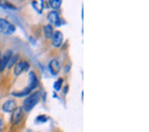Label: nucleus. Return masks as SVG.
<instances>
[{
  "label": "nucleus",
  "mask_w": 149,
  "mask_h": 132,
  "mask_svg": "<svg viewBox=\"0 0 149 132\" xmlns=\"http://www.w3.org/2000/svg\"><path fill=\"white\" fill-rule=\"evenodd\" d=\"M19 58V54H14V55L13 54V56H12L10 60H9V64H8V67H7V68L9 69L11 68H13V66H15V64H17V62L18 61Z\"/></svg>",
  "instance_id": "nucleus-14"
},
{
  "label": "nucleus",
  "mask_w": 149,
  "mask_h": 132,
  "mask_svg": "<svg viewBox=\"0 0 149 132\" xmlns=\"http://www.w3.org/2000/svg\"><path fill=\"white\" fill-rule=\"evenodd\" d=\"M11 122L13 126H18L22 121L24 116V110L22 107H17L16 109L11 113Z\"/></svg>",
  "instance_id": "nucleus-4"
},
{
  "label": "nucleus",
  "mask_w": 149,
  "mask_h": 132,
  "mask_svg": "<svg viewBox=\"0 0 149 132\" xmlns=\"http://www.w3.org/2000/svg\"><path fill=\"white\" fill-rule=\"evenodd\" d=\"M29 69L30 64L27 61H19L14 66L13 73L15 76H19L23 72H27Z\"/></svg>",
  "instance_id": "nucleus-5"
},
{
  "label": "nucleus",
  "mask_w": 149,
  "mask_h": 132,
  "mask_svg": "<svg viewBox=\"0 0 149 132\" xmlns=\"http://www.w3.org/2000/svg\"><path fill=\"white\" fill-rule=\"evenodd\" d=\"M38 85V80L35 72L31 71L29 73V84L27 88L32 92L33 90L37 88Z\"/></svg>",
  "instance_id": "nucleus-10"
},
{
  "label": "nucleus",
  "mask_w": 149,
  "mask_h": 132,
  "mask_svg": "<svg viewBox=\"0 0 149 132\" xmlns=\"http://www.w3.org/2000/svg\"><path fill=\"white\" fill-rule=\"evenodd\" d=\"M48 69L49 73L53 76H56L60 73L61 66L59 61L56 59H51L48 64Z\"/></svg>",
  "instance_id": "nucleus-6"
},
{
  "label": "nucleus",
  "mask_w": 149,
  "mask_h": 132,
  "mask_svg": "<svg viewBox=\"0 0 149 132\" xmlns=\"http://www.w3.org/2000/svg\"><path fill=\"white\" fill-rule=\"evenodd\" d=\"M70 68H71L70 64H67L65 67V69H64V71H65L66 73H68V72L70 71Z\"/></svg>",
  "instance_id": "nucleus-19"
},
{
  "label": "nucleus",
  "mask_w": 149,
  "mask_h": 132,
  "mask_svg": "<svg viewBox=\"0 0 149 132\" xmlns=\"http://www.w3.org/2000/svg\"><path fill=\"white\" fill-rule=\"evenodd\" d=\"M43 32H44V35L45 38L47 40H50L54 33L53 26L50 25V24H47V25H45L44 26Z\"/></svg>",
  "instance_id": "nucleus-12"
},
{
  "label": "nucleus",
  "mask_w": 149,
  "mask_h": 132,
  "mask_svg": "<svg viewBox=\"0 0 149 132\" xmlns=\"http://www.w3.org/2000/svg\"><path fill=\"white\" fill-rule=\"evenodd\" d=\"M69 91V86L68 85H66L64 86V87L63 88V93L64 94H66Z\"/></svg>",
  "instance_id": "nucleus-18"
},
{
  "label": "nucleus",
  "mask_w": 149,
  "mask_h": 132,
  "mask_svg": "<svg viewBox=\"0 0 149 132\" xmlns=\"http://www.w3.org/2000/svg\"><path fill=\"white\" fill-rule=\"evenodd\" d=\"M47 19L49 24L53 25L57 28L61 27V25H64V20L59 17V14L56 11H51L48 13L47 16Z\"/></svg>",
  "instance_id": "nucleus-3"
},
{
  "label": "nucleus",
  "mask_w": 149,
  "mask_h": 132,
  "mask_svg": "<svg viewBox=\"0 0 149 132\" xmlns=\"http://www.w3.org/2000/svg\"><path fill=\"white\" fill-rule=\"evenodd\" d=\"M62 4V1L61 0H49V4L50 8L53 9L54 11L61 8Z\"/></svg>",
  "instance_id": "nucleus-13"
},
{
  "label": "nucleus",
  "mask_w": 149,
  "mask_h": 132,
  "mask_svg": "<svg viewBox=\"0 0 149 132\" xmlns=\"http://www.w3.org/2000/svg\"><path fill=\"white\" fill-rule=\"evenodd\" d=\"M42 94L40 91H37L34 93H31V94L29 95L25 100H24L23 104V109L24 112H29L31 110L33 109L36 105H37L38 102H40V99H41Z\"/></svg>",
  "instance_id": "nucleus-1"
},
{
  "label": "nucleus",
  "mask_w": 149,
  "mask_h": 132,
  "mask_svg": "<svg viewBox=\"0 0 149 132\" xmlns=\"http://www.w3.org/2000/svg\"><path fill=\"white\" fill-rule=\"evenodd\" d=\"M52 45L54 47L58 48L62 45L64 40V35L60 30H56L54 32L53 35L51 38Z\"/></svg>",
  "instance_id": "nucleus-8"
},
{
  "label": "nucleus",
  "mask_w": 149,
  "mask_h": 132,
  "mask_svg": "<svg viewBox=\"0 0 149 132\" xmlns=\"http://www.w3.org/2000/svg\"><path fill=\"white\" fill-rule=\"evenodd\" d=\"M16 31L15 26L6 19L0 18V33L2 34L12 35Z\"/></svg>",
  "instance_id": "nucleus-2"
},
{
  "label": "nucleus",
  "mask_w": 149,
  "mask_h": 132,
  "mask_svg": "<svg viewBox=\"0 0 149 132\" xmlns=\"http://www.w3.org/2000/svg\"><path fill=\"white\" fill-rule=\"evenodd\" d=\"M13 56V52L11 50L8 49L5 52L3 56L0 58V72H3L8 67L9 60Z\"/></svg>",
  "instance_id": "nucleus-7"
},
{
  "label": "nucleus",
  "mask_w": 149,
  "mask_h": 132,
  "mask_svg": "<svg viewBox=\"0 0 149 132\" xmlns=\"http://www.w3.org/2000/svg\"><path fill=\"white\" fill-rule=\"evenodd\" d=\"M3 119H1V117H0V132H1L2 128H3Z\"/></svg>",
  "instance_id": "nucleus-20"
},
{
  "label": "nucleus",
  "mask_w": 149,
  "mask_h": 132,
  "mask_svg": "<svg viewBox=\"0 0 149 132\" xmlns=\"http://www.w3.org/2000/svg\"><path fill=\"white\" fill-rule=\"evenodd\" d=\"M0 6L3 8L10 9H16V7L8 1H0Z\"/></svg>",
  "instance_id": "nucleus-17"
},
{
  "label": "nucleus",
  "mask_w": 149,
  "mask_h": 132,
  "mask_svg": "<svg viewBox=\"0 0 149 132\" xmlns=\"http://www.w3.org/2000/svg\"><path fill=\"white\" fill-rule=\"evenodd\" d=\"M49 119V117L46 116V115H39V116H38L36 117L35 123H37L38 124H45L48 121Z\"/></svg>",
  "instance_id": "nucleus-16"
},
{
  "label": "nucleus",
  "mask_w": 149,
  "mask_h": 132,
  "mask_svg": "<svg viewBox=\"0 0 149 132\" xmlns=\"http://www.w3.org/2000/svg\"><path fill=\"white\" fill-rule=\"evenodd\" d=\"M64 80L62 78H59L55 81L53 84V88L56 92H60L62 88V84H63Z\"/></svg>",
  "instance_id": "nucleus-15"
},
{
  "label": "nucleus",
  "mask_w": 149,
  "mask_h": 132,
  "mask_svg": "<svg viewBox=\"0 0 149 132\" xmlns=\"http://www.w3.org/2000/svg\"><path fill=\"white\" fill-rule=\"evenodd\" d=\"M17 107V103L15 100L13 99H9L6 101L2 105L1 109L2 111L5 113H12Z\"/></svg>",
  "instance_id": "nucleus-9"
},
{
  "label": "nucleus",
  "mask_w": 149,
  "mask_h": 132,
  "mask_svg": "<svg viewBox=\"0 0 149 132\" xmlns=\"http://www.w3.org/2000/svg\"><path fill=\"white\" fill-rule=\"evenodd\" d=\"M1 50H0V58H1Z\"/></svg>",
  "instance_id": "nucleus-21"
},
{
  "label": "nucleus",
  "mask_w": 149,
  "mask_h": 132,
  "mask_svg": "<svg viewBox=\"0 0 149 132\" xmlns=\"http://www.w3.org/2000/svg\"><path fill=\"white\" fill-rule=\"evenodd\" d=\"M32 7L35 11L38 14H42L43 9H44V1L42 0L40 1H33L31 3Z\"/></svg>",
  "instance_id": "nucleus-11"
}]
</instances>
